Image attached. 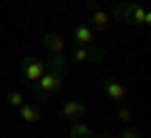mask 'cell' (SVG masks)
I'll return each mask as SVG.
<instances>
[{"instance_id": "obj_1", "label": "cell", "mask_w": 151, "mask_h": 138, "mask_svg": "<svg viewBox=\"0 0 151 138\" xmlns=\"http://www.w3.org/2000/svg\"><path fill=\"white\" fill-rule=\"evenodd\" d=\"M111 13H113V18L124 20L126 25H149V23H151L149 10H146L144 5H139V3H129V5H116Z\"/></svg>"}, {"instance_id": "obj_2", "label": "cell", "mask_w": 151, "mask_h": 138, "mask_svg": "<svg viewBox=\"0 0 151 138\" xmlns=\"http://www.w3.org/2000/svg\"><path fill=\"white\" fill-rule=\"evenodd\" d=\"M60 85H63V73L60 70H55V68H50V70H45L40 78L33 83V88L38 90V93H43V96H48V93H53V90H58Z\"/></svg>"}, {"instance_id": "obj_3", "label": "cell", "mask_w": 151, "mask_h": 138, "mask_svg": "<svg viewBox=\"0 0 151 138\" xmlns=\"http://www.w3.org/2000/svg\"><path fill=\"white\" fill-rule=\"evenodd\" d=\"M20 75L23 78H25V83H35L38 78H40V75L45 73V65H43V60H35V58H30V55H28V58H23L20 60Z\"/></svg>"}, {"instance_id": "obj_4", "label": "cell", "mask_w": 151, "mask_h": 138, "mask_svg": "<svg viewBox=\"0 0 151 138\" xmlns=\"http://www.w3.org/2000/svg\"><path fill=\"white\" fill-rule=\"evenodd\" d=\"M73 40L76 45H81V48H91V45H96V30H93L91 25H86V23H78V25H73Z\"/></svg>"}, {"instance_id": "obj_5", "label": "cell", "mask_w": 151, "mask_h": 138, "mask_svg": "<svg viewBox=\"0 0 151 138\" xmlns=\"http://www.w3.org/2000/svg\"><path fill=\"white\" fill-rule=\"evenodd\" d=\"M103 60L106 58V50H101V48H96V50H86V48H81V45H76L73 48V60L76 63H86V60Z\"/></svg>"}, {"instance_id": "obj_6", "label": "cell", "mask_w": 151, "mask_h": 138, "mask_svg": "<svg viewBox=\"0 0 151 138\" xmlns=\"http://www.w3.org/2000/svg\"><path fill=\"white\" fill-rule=\"evenodd\" d=\"M60 113H63L65 118H70V121H76V118L86 116V103L83 101H65L63 108H60Z\"/></svg>"}, {"instance_id": "obj_7", "label": "cell", "mask_w": 151, "mask_h": 138, "mask_svg": "<svg viewBox=\"0 0 151 138\" xmlns=\"http://www.w3.org/2000/svg\"><path fill=\"white\" fill-rule=\"evenodd\" d=\"M43 45L53 55H58V53L65 50V40H63V35H58V33H45V35H43Z\"/></svg>"}, {"instance_id": "obj_8", "label": "cell", "mask_w": 151, "mask_h": 138, "mask_svg": "<svg viewBox=\"0 0 151 138\" xmlns=\"http://www.w3.org/2000/svg\"><path fill=\"white\" fill-rule=\"evenodd\" d=\"M103 90H106V96L111 101H124L126 98V85L121 80H106L103 83Z\"/></svg>"}, {"instance_id": "obj_9", "label": "cell", "mask_w": 151, "mask_h": 138, "mask_svg": "<svg viewBox=\"0 0 151 138\" xmlns=\"http://www.w3.org/2000/svg\"><path fill=\"white\" fill-rule=\"evenodd\" d=\"M88 10H91V20H93V28L96 30H103V28L108 25V13L103 10L98 3H91L88 5Z\"/></svg>"}, {"instance_id": "obj_10", "label": "cell", "mask_w": 151, "mask_h": 138, "mask_svg": "<svg viewBox=\"0 0 151 138\" xmlns=\"http://www.w3.org/2000/svg\"><path fill=\"white\" fill-rule=\"evenodd\" d=\"M18 111H20V118L25 123H38V121H40V111H38L35 106H30V103H23Z\"/></svg>"}, {"instance_id": "obj_11", "label": "cell", "mask_w": 151, "mask_h": 138, "mask_svg": "<svg viewBox=\"0 0 151 138\" xmlns=\"http://www.w3.org/2000/svg\"><path fill=\"white\" fill-rule=\"evenodd\" d=\"M68 136L70 138H93V131H91V126H86V123H76V126H70Z\"/></svg>"}, {"instance_id": "obj_12", "label": "cell", "mask_w": 151, "mask_h": 138, "mask_svg": "<svg viewBox=\"0 0 151 138\" xmlns=\"http://www.w3.org/2000/svg\"><path fill=\"white\" fill-rule=\"evenodd\" d=\"M5 101H8V106H10V108H20L23 103H25V98H23L20 90H10V93L5 96Z\"/></svg>"}, {"instance_id": "obj_13", "label": "cell", "mask_w": 151, "mask_h": 138, "mask_svg": "<svg viewBox=\"0 0 151 138\" xmlns=\"http://www.w3.org/2000/svg\"><path fill=\"white\" fill-rule=\"evenodd\" d=\"M50 65H53L55 70H60V73H63L65 65H68V60L63 58V53H58V55H50Z\"/></svg>"}, {"instance_id": "obj_14", "label": "cell", "mask_w": 151, "mask_h": 138, "mask_svg": "<svg viewBox=\"0 0 151 138\" xmlns=\"http://www.w3.org/2000/svg\"><path fill=\"white\" fill-rule=\"evenodd\" d=\"M119 118H121L124 123H129V121H134V113H131L129 108H121V111H119Z\"/></svg>"}, {"instance_id": "obj_15", "label": "cell", "mask_w": 151, "mask_h": 138, "mask_svg": "<svg viewBox=\"0 0 151 138\" xmlns=\"http://www.w3.org/2000/svg\"><path fill=\"white\" fill-rule=\"evenodd\" d=\"M121 138H141V136H139L136 131H131V128H129V131H124V133H121Z\"/></svg>"}, {"instance_id": "obj_16", "label": "cell", "mask_w": 151, "mask_h": 138, "mask_svg": "<svg viewBox=\"0 0 151 138\" xmlns=\"http://www.w3.org/2000/svg\"><path fill=\"white\" fill-rule=\"evenodd\" d=\"M96 138H106V136H96Z\"/></svg>"}]
</instances>
